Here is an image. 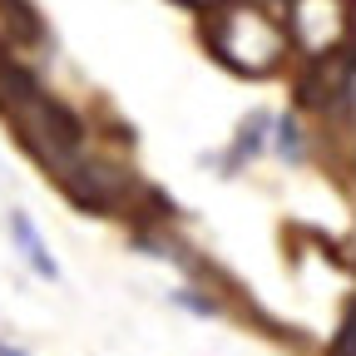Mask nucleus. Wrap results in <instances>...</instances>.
<instances>
[{
    "mask_svg": "<svg viewBox=\"0 0 356 356\" xmlns=\"http://www.w3.org/2000/svg\"><path fill=\"white\" fill-rule=\"evenodd\" d=\"M203 40L213 44V55L238 70V74H273L287 55V25H277L262 6H218L203 25Z\"/></svg>",
    "mask_w": 356,
    "mask_h": 356,
    "instance_id": "obj_1",
    "label": "nucleus"
},
{
    "mask_svg": "<svg viewBox=\"0 0 356 356\" xmlns=\"http://www.w3.org/2000/svg\"><path fill=\"white\" fill-rule=\"evenodd\" d=\"M356 25V10H346V0H287V40L317 55H341L346 35Z\"/></svg>",
    "mask_w": 356,
    "mask_h": 356,
    "instance_id": "obj_2",
    "label": "nucleus"
},
{
    "mask_svg": "<svg viewBox=\"0 0 356 356\" xmlns=\"http://www.w3.org/2000/svg\"><path fill=\"white\" fill-rule=\"evenodd\" d=\"M10 243L20 248V257L30 262V273L35 277H44V282H60V262H55V252H50V243L40 238V228H35V218L25 213V208H10Z\"/></svg>",
    "mask_w": 356,
    "mask_h": 356,
    "instance_id": "obj_3",
    "label": "nucleus"
},
{
    "mask_svg": "<svg viewBox=\"0 0 356 356\" xmlns=\"http://www.w3.org/2000/svg\"><path fill=\"white\" fill-rule=\"evenodd\" d=\"M267 129H273V114H267V109H252V114L238 124V139H233L228 163H222V168H228V173H238L248 159H257V154H262V144H267Z\"/></svg>",
    "mask_w": 356,
    "mask_h": 356,
    "instance_id": "obj_4",
    "label": "nucleus"
},
{
    "mask_svg": "<svg viewBox=\"0 0 356 356\" xmlns=\"http://www.w3.org/2000/svg\"><path fill=\"white\" fill-rule=\"evenodd\" d=\"M0 10H6V25L15 40H44V25H40L30 0H0Z\"/></svg>",
    "mask_w": 356,
    "mask_h": 356,
    "instance_id": "obj_5",
    "label": "nucleus"
},
{
    "mask_svg": "<svg viewBox=\"0 0 356 356\" xmlns=\"http://www.w3.org/2000/svg\"><path fill=\"white\" fill-rule=\"evenodd\" d=\"M273 149H277L287 163H302V159H307V149H302V129H297V119H292V114L273 119Z\"/></svg>",
    "mask_w": 356,
    "mask_h": 356,
    "instance_id": "obj_6",
    "label": "nucleus"
},
{
    "mask_svg": "<svg viewBox=\"0 0 356 356\" xmlns=\"http://www.w3.org/2000/svg\"><path fill=\"white\" fill-rule=\"evenodd\" d=\"M332 356H356V297H351L346 317H341V327L332 337Z\"/></svg>",
    "mask_w": 356,
    "mask_h": 356,
    "instance_id": "obj_7",
    "label": "nucleus"
},
{
    "mask_svg": "<svg viewBox=\"0 0 356 356\" xmlns=\"http://www.w3.org/2000/svg\"><path fill=\"white\" fill-rule=\"evenodd\" d=\"M173 302H178V307H188L193 317H218V302H213V297H203L198 287H178V292H173Z\"/></svg>",
    "mask_w": 356,
    "mask_h": 356,
    "instance_id": "obj_8",
    "label": "nucleus"
},
{
    "mask_svg": "<svg viewBox=\"0 0 356 356\" xmlns=\"http://www.w3.org/2000/svg\"><path fill=\"white\" fill-rule=\"evenodd\" d=\"M188 6H208V0H188Z\"/></svg>",
    "mask_w": 356,
    "mask_h": 356,
    "instance_id": "obj_9",
    "label": "nucleus"
}]
</instances>
